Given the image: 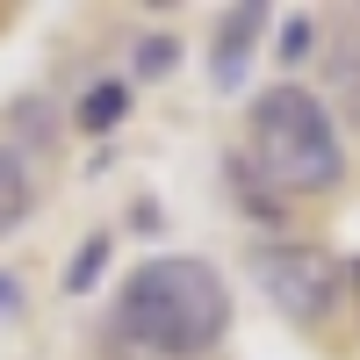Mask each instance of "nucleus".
<instances>
[{"mask_svg":"<svg viewBox=\"0 0 360 360\" xmlns=\"http://www.w3.org/2000/svg\"><path fill=\"white\" fill-rule=\"evenodd\" d=\"M224 332H231V288L195 252L144 259L115 295V339L152 360H202Z\"/></svg>","mask_w":360,"mask_h":360,"instance_id":"f257e3e1","label":"nucleus"},{"mask_svg":"<svg viewBox=\"0 0 360 360\" xmlns=\"http://www.w3.org/2000/svg\"><path fill=\"white\" fill-rule=\"evenodd\" d=\"M238 159H245V173L266 195H324L346 173V144H339V123H332L317 86L281 79V86H259L252 94L245 152Z\"/></svg>","mask_w":360,"mask_h":360,"instance_id":"f03ea898","label":"nucleus"},{"mask_svg":"<svg viewBox=\"0 0 360 360\" xmlns=\"http://www.w3.org/2000/svg\"><path fill=\"white\" fill-rule=\"evenodd\" d=\"M245 266H252L259 295L281 317H295V324H324L332 303H339V281H346L339 259L324 245H295V238H259V245L245 252Z\"/></svg>","mask_w":360,"mask_h":360,"instance_id":"7ed1b4c3","label":"nucleus"},{"mask_svg":"<svg viewBox=\"0 0 360 360\" xmlns=\"http://www.w3.org/2000/svg\"><path fill=\"white\" fill-rule=\"evenodd\" d=\"M259 29H266V8H259V0H245V8H231V15L217 22L209 79H217L224 94H238V86H245V65H252V51H259Z\"/></svg>","mask_w":360,"mask_h":360,"instance_id":"20e7f679","label":"nucleus"},{"mask_svg":"<svg viewBox=\"0 0 360 360\" xmlns=\"http://www.w3.org/2000/svg\"><path fill=\"white\" fill-rule=\"evenodd\" d=\"M130 115V79H94L79 94V108H72V123L79 130H108V123H123Z\"/></svg>","mask_w":360,"mask_h":360,"instance_id":"39448f33","label":"nucleus"},{"mask_svg":"<svg viewBox=\"0 0 360 360\" xmlns=\"http://www.w3.org/2000/svg\"><path fill=\"white\" fill-rule=\"evenodd\" d=\"M22 217H29V166L0 144V238H8Z\"/></svg>","mask_w":360,"mask_h":360,"instance_id":"423d86ee","label":"nucleus"},{"mask_svg":"<svg viewBox=\"0 0 360 360\" xmlns=\"http://www.w3.org/2000/svg\"><path fill=\"white\" fill-rule=\"evenodd\" d=\"M101 266H108V238L94 231V238H86V245H79V259H72V274H65V295H86V288L101 281Z\"/></svg>","mask_w":360,"mask_h":360,"instance_id":"0eeeda50","label":"nucleus"},{"mask_svg":"<svg viewBox=\"0 0 360 360\" xmlns=\"http://www.w3.org/2000/svg\"><path fill=\"white\" fill-rule=\"evenodd\" d=\"M310 44H317V22H310V15H295V22L281 29V58H288V65H295V58H303Z\"/></svg>","mask_w":360,"mask_h":360,"instance_id":"6e6552de","label":"nucleus"},{"mask_svg":"<svg viewBox=\"0 0 360 360\" xmlns=\"http://www.w3.org/2000/svg\"><path fill=\"white\" fill-rule=\"evenodd\" d=\"M173 65V37H144L137 44V72H166Z\"/></svg>","mask_w":360,"mask_h":360,"instance_id":"1a4fd4ad","label":"nucleus"},{"mask_svg":"<svg viewBox=\"0 0 360 360\" xmlns=\"http://www.w3.org/2000/svg\"><path fill=\"white\" fill-rule=\"evenodd\" d=\"M0 317H22V281L0 274Z\"/></svg>","mask_w":360,"mask_h":360,"instance_id":"9d476101","label":"nucleus"},{"mask_svg":"<svg viewBox=\"0 0 360 360\" xmlns=\"http://www.w3.org/2000/svg\"><path fill=\"white\" fill-rule=\"evenodd\" d=\"M353 288H360V259H353Z\"/></svg>","mask_w":360,"mask_h":360,"instance_id":"9b49d317","label":"nucleus"}]
</instances>
